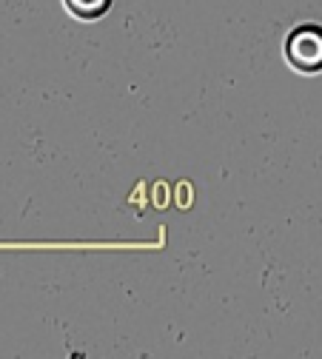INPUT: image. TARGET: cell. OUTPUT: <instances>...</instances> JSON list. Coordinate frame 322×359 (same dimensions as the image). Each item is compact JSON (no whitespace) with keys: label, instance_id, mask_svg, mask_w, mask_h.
I'll return each mask as SVG.
<instances>
[{"label":"cell","instance_id":"obj_1","mask_svg":"<svg viewBox=\"0 0 322 359\" xmlns=\"http://www.w3.org/2000/svg\"><path fill=\"white\" fill-rule=\"evenodd\" d=\"M288 63L300 72H319L322 69V29L319 26H300L291 32L286 43Z\"/></svg>","mask_w":322,"mask_h":359},{"label":"cell","instance_id":"obj_2","mask_svg":"<svg viewBox=\"0 0 322 359\" xmlns=\"http://www.w3.org/2000/svg\"><path fill=\"white\" fill-rule=\"evenodd\" d=\"M66 4L77 18H98L109 9L112 0H66Z\"/></svg>","mask_w":322,"mask_h":359}]
</instances>
